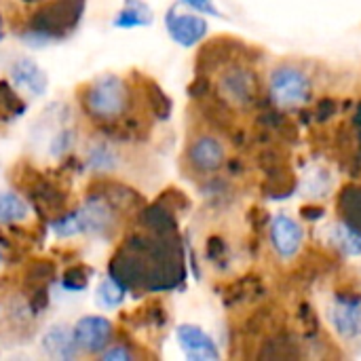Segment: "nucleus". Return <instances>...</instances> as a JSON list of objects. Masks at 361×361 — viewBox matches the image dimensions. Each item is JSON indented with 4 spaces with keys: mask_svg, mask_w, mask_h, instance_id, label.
<instances>
[{
    "mask_svg": "<svg viewBox=\"0 0 361 361\" xmlns=\"http://www.w3.org/2000/svg\"><path fill=\"white\" fill-rule=\"evenodd\" d=\"M152 237H131L110 262V277L125 290L161 292L184 279L182 252L176 233H154Z\"/></svg>",
    "mask_w": 361,
    "mask_h": 361,
    "instance_id": "obj_1",
    "label": "nucleus"
},
{
    "mask_svg": "<svg viewBox=\"0 0 361 361\" xmlns=\"http://www.w3.org/2000/svg\"><path fill=\"white\" fill-rule=\"evenodd\" d=\"M85 13V0H49L30 19V30L23 34L25 44L44 47L68 36Z\"/></svg>",
    "mask_w": 361,
    "mask_h": 361,
    "instance_id": "obj_2",
    "label": "nucleus"
},
{
    "mask_svg": "<svg viewBox=\"0 0 361 361\" xmlns=\"http://www.w3.org/2000/svg\"><path fill=\"white\" fill-rule=\"evenodd\" d=\"M82 102H85L87 114L93 121L114 123L127 112L131 104V91H129V85L121 76L104 74V76H97L85 89Z\"/></svg>",
    "mask_w": 361,
    "mask_h": 361,
    "instance_id": "obj_3",
    "label": "nucleus"
},
{
    "mask_svg": "<svg viewBox=\"0 0 361 361\" xmlns=\"http://www.w3.org/2000/svg\"><path fill=\"white\" fill-rule=\"evenodd\" d=\"M216 93L228 108H252L260 95V78L245 61H228L218 70Z\"/></svg>",
    "mask_w": 361,
    "mask_h": 361,
    "instance_id": "obj_4",
    "label": "nucleus"
},
{
    "mask_svg": "<svg viewBox=\"0 0 361 361\" xmlns=\"http://www.w3.org/2000/svg\"><path fill=\"white\" fill-rule=\"evenodd\" d=\"M313 82L307 70L296 63H279L269 76L271 102L281 110H294L311 99Z\"/></svg>",
    "mask_w": 361,
    "mask_h": 361,
    "instance_id": "obj_5",
    "label": "nucleus"
},
{
    "mask_svg": "<svg viewBox=\"0 0 361 361\" xmlns=\"http://www.w3.org/2000/svg\"><path fill=\"white\" fill-rule=\"evenodd\" d=\"M184 159L190 171H195L197 176H212L220 171L222 165L226 163V148H224V142L216 133L203 131V133H197L186 144Z\"/></svg>",
    "mask_w": 361,
    "mask_h": 361,
    "instance_id": "obj_6",
    "label": "nucleus"
},
{
    "mask_svg": "<svg viewBox=\"0 0 361 361\" xmlns=\"http://www.w3.org/2000/svg\"><path fill=\"white\" fill-rule=\"evenodd\" d=\"M78 351L102 353L112 338V324L99 315H85L72 328Z\"/></svg>",
    "mask_w": 361,
    "mask_h": 361,
    "instance_id": "obj_7",
    "label": "nucleus"
},
{
    "mask_svg": "<svg viewBox=\"0 0 361 361\" xmlns=\"http://www.w3.org/2000/svg\"><path fill=\"white\" fill-rule=\"evenodd\" d=\"M302 241H305V231L294 218H290L288 214H277L271 220V243L279 258L283 260L294 258L300 252Z\"/></svg>",
    "mask_w": 361,
    "mask_h": 361,
    "instance_id": "obj_8",
    "label": "nucleus"
},
{
    "mask_svg": "<svg viewBox=\"0 0 361 361\" xmlns=\"http://www.w3.org/2000/svg\"><path fill=\"white\" fill-rule=\"evenodd\" d=\"M165 27L169 36L182 44V47H192L201 42L207 34V21L199 15L192 13H178L176 6H171L165 15Z\"/></svg>",
    "mask_w": 361,
    "mask_h": 361,
    "instance_id": "obj_9",
    "label": "nucleus"
},
{
    "mask_svg": "<svg viewBox=\"0 0 361 361\" xmlns=\"http://www.w3.org/2000/svg\"><path fill=\"white\" fill-rule=\"evenodd\" d=\"M332 324L345 338H357L361 334V298L360 296H336L332 311Z\"/></svg>",
    "mask_w": 361,
    "mask_h": 361,
    "instance_id": "obj_10",
    "label": "nucleus"
},
{
    "mask_svg": "<svg viewBox=\"0 0 361 361\" xmlns=\"http://www.w3.org/2000/svg\"><path fill=\"white\" fill-rule=\"evenodd\" d=\"M178 343L184 355L190 361H218L220 351L216 343L197 326H180L178 328Z\"/></svg>",
    "mask_w": 361,
    "mask_h": 361,
    "instance_id": "obj_11",
    "label": "nucleus"
},
{
    "mask_svg": "<svg viewBox=\"0 0 361 361\" xmlns=\"http://www.w3.org/2000/svg\"><path fill=\"white\" fill-rule=\"evenodd\" d=\"M11 78L13 85L32 93V95H42L49 87V78L47 72L32 59V57H21L13 63L11 68Z\"/></svg>",
    "mask_w": 361,
    "mask_h": 361,
    "instance_id": "obj_12",
    "label": "nucleus"
},
{
    "mask_svg": "<svg viewBox=\"0 0 361 361\" xmlns=\"http://www.w3.org/2000/svg\"><path fill=\"white\" fill-rule=\"evenodd\" d=\"M42 349L53 360H74L78 353V345L74 341V332L66 326H53L42 336Z\"/></svg>",
    "mask_w": 361,
    "mask_h": 361,
    "instance_id": "obj_13",
    "label": "nucleus"
},
{
    "mask_svg": "<svg viewBox=\"0 0 361 361\" xmlns=\"http://www.w3.org/2000/svg\"><path fill=\"white\" fill-rule=\"evenodd\" d=\"M338 209H341V218L343 222L353 228L357 235H361V186H347L341 192L338 199Z\"/></svg>",
    "mask_w": 361,
    "mask_h": 361,
    "instance_id": "obj_14",
    "label": "nucleus"
},
{
    "mask_svg": "<svg viewBox=\"0 0 361 361\" xmlns=\"http://www.w3.org/2000/svg\"><path fill=\"white\" fill-rule=\"evenodd\" d=\"M152 23V11L144 0H125L121 13L114 17L116 27H140V25H150Z\"/></svg>",
    "mask_w": 361,
    "mask_h": 361,
    "instance_id": "obj_15",
    "label": "nucleus"
},
{
    "mask_svg": "<svg viewBox=\"0 0 361 361\" xmlns=\"http://www.w3.org/2000/svg\"><path fill=\"white\" fill-rule=\"evenodd\" d=\"M30 216V205L17 192H0V224L23 222Z\"/></svg>",
    "mask_w": 361,
    "mask_h": 361,
    "instance_id": "obj_16",
    "label": "nucleus"
},
{
    "mask_svg": "<svg viewBox=\"0 0 361 361\" xmlns=\"http://www.w3.org/2000/svg\"><path fill=\"white\" fill-rule=\"evenodd\" d=\"M125 288L114 279V277H106L102 283H99V288H97V292H95V302H97V307H102V309H116V307H121L123 305V300H125Z\"/></svg>",
    "mask_w": 361,
    "mask_h": 361,
    "instance_id": "obj_17",
    "label": "nucleus"
},
{
    "mask_svg": "<svg viewBox=\"0 0 361 361\" xmlns=\"http://www.w3.org/2000/svg\"><path fill=\"white\" fill-rule=\"evenodd\" d=\"M87 161H89V167L97 173H108V171L116 169V163H118L114 150L108 144H95L91 148Z\"/></svg>",
    "mask_w": 361,
    "mask_h": 361,
    "instance_id": "obj_18",
    "label": "nucleus"
},
{
    "mask_svg": "<svg viewBox=\"0 0 361 361\" xmlns=\"http://www.w3.org/2000/svg\"><path fill=\"white\" fill-rule=\"evenodd\" d=\"M61 283H63V288L68 292H82L87 288V283H89V277H87L82 267H74V269L66 271Z\"/></svg>",
    "mask_w": 361,
    "mask_h": 361,
    "instance_id": "obj_19",
    "label": "nucleus"
},
{
    "mask_svg": "<svg viewBox=\"0 0 361 361\" xmlns=\"http://www.w3.org/2000/svg\"><path fill=\"white\" fill-rule=\"evenodd\" d=\"M102 360L106 361H129L133 360V353L125 347V345H114L108 351L102 353Z\"/></svg>",
    "mask_w": 361,
    "mask_h": 361,
    "instance_id": "obj_20",
    "label": "nucleus"
},
{
    "mask_svg": "<svg viewBox=\"0 0 361 361\" xmlns=\"http://www.w3.org/2000/svg\"><path fill=\"white\" fill-rule=\"evenodd\" d=\"M182 4H186V6H190V8H195V11H201V13H207V15H214V17H218L220 15V11L214 6V2L212 0H180Z\"/></svg>",
    "mask_w": 361,
    "mask_h": 361,
    "instance_id": "obj_21",
    "label": "nucleus"
},
{
    "mask_svg": "<svg viewBox=\"0 0 361 361\" xmlns=\"http://www.w3.org/2000/svg\"><path fill=\"white\" fill-rule=\"evenodd\" d=\"M0 40H2V19H0Z\"/></svg>",
    "mask_w": 361,
    "mask_h": 361,
    "instance_id": "obj_22",
    "label": "nucleus"
},
{
    "mask_svg": "<svg viewBox=\"0 0 361 361\" xmlns=\"http://www.w3.org/2000/svg\"><path fill=\"white\" fill-rule=\"evenodd\" d=\"M25 2H32V4H36V2H40V0H25Z\"/></svg>",
    "mask_w": 361,
    "mask_h": 361,
    "instance_id": "obj_23",
    "label": "nucleus"
},
{
    "mask_svg": "<svg viewBox=\"0 0 361 361\" xmlns=\"http://www.w3.org/2000/svg\"><path fill=\"white\" fill-rule=\"evenodd\" d=\"M0 264H2V252H0Z\"/></svg>",
    "mask_w": 361,
    "mask_h": 361,
    "instance_id": "obj_24",
    "label": "nucleus"
}]
</instances>
